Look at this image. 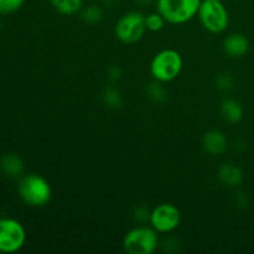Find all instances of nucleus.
Segmentation results:
<instances>
[{
  "instance_id": "nucleus-1",
  "label": "nucleus",
  "mask_w": 254,
  "mask_h": 254,
  "mask_svg": "<svg viewBox=\"0 0 254 254\" xmlns=\"http://www.w3.org/2000/svg\"><path fill=\"white\" fill-rule=\"evenodd\" d=\"M184 67V60L180 52L173 49L159 51L150 62V74L154 81L169 83L180 76Z\"/></svg>"
},
{
  "instance_id": "nucleus-2",
  "label": "nucleus",
  "mask_w": 254,
  "mask_h": 254,
  "mask_svg": "<svg viewBox=\"0 0 254 254\" xmlns=\"http://www.w3.org/2000/svg\"><path fill=\"white\" fill-rule=\"evenodd\" d=\"M17 190L21 200L32 207H44L50 202L52 196L49 181L37 174H30L21 178Z\"/></svg>"
},
{
  "instance_id": "nucleus-3",
  "label": "nucleus",
  "mask_w": 254,
  "mask_h": 254,
  "mask_svg": "<svg viewBox=\"0 0 254 254\" xmlns=\"http://www.w3.org/2000/svg\"><path fill=\"white\" fill-rule=\"evenodd\" d=\"M202 0H156V11L173 25H183L197 16Z\"/></svg>"
},
{
  "instance_id": "nucleus-4",
  "label": "nucleus",
  "mask_w": 254,
  "mask_h": 254,
  "mask_svg": "<svg viewBox=\"0 0 254 254\" xmlns=\"http://www.w3.org/2000/svg\"><path fill=\"white\" fill-rule=\"evenodd\" d=\"M197 17L201 25L211 34H221L230 24V14L221 0H202Z\"/></svg>"
},
{
  "instance_id": "nucleus-5",
  "label": "nucleus",
  "mask_w": 254,
  "mask_h": 254,
  "mask_svg": "<svg viewBox=\"0 0 254 254\" xmlns=\"http://www.w3.org/2000/svg\"><path fill=\"white\" fill-rule=\"evenodd\" d=\"M124 251L129 254H151L159 247L158 232L153 227L138 226L127 232L123 240Z\"/></svg>"
},
{
  "instance_id": "nucleus-6",
  "label": "nucleus",
  "mask_w": 254,
  "mask_h": 254,
  "mask_svg": "<svg viewBox=\"0 0 254 254\" xmlns=\"http://www.w3.org/2000/svg\"><path fill=\"white\" fill-rule=\"evenodd\" d=\"M145 30V16L139 11H129L117 21L114 34L123 44H135L144 36Z\"/></svg>"
},
{
  "instance_id": "nucleus-7",
  "label": "nucleus",
  "mask_w": 254,
  "mask_h": 254,
  "mask_svg": "<svg viewBox=\"0 0 254 254\" xmlns=\"http://www.w3.org/2000/svg\"><path fill=\"white\" fill-rule=\"evenodd\" d=\"M26 241V231L14 218L0 220V253H15L21 250Z\"/></svg>"
},
{
  "instance_id": "nucleus-8",
  "label": "nucleus",
  "mask_w": 254,
  "mask_h": 254,
  "mask_svg": "<svg viewBox=\"0 0 254 254\" xmlns=\"http://www.w3.org/2000/svg\"><path fill=\"white\" fill-rule=\"evenodd\" d=\"M181 212L173 203H160L150 212L149 223L158 233L174 232L180 226Z\"/></svg>"
},
{
  "instance_id": "nucleus-9",
  "label": "nucleus",
  "mask_w": 254,
  "mask_h": 254,
  "mask_svg": "<svg viewBox=\"0 0 254 254\" xmlns=\"http://www.w3.org/2000/svg\"><path fill=\"white\" fill-rule=\"evenodd\" d=\"M223 52L230 57H242L250 50V41L243 34H231L223 40Z\"/></svg>"
},
{
  "instance_id": "nucleus-10",
  "label": "nucleus",
  "mask_w": 254,
  "mask_h": 254,
  "mask_svg": "<svg viewBox=\"0 0 254 254\" xmlns=\"http://www.w3.org/2000/svg\"><path fill=\"white\" fill-rule=\"evenodd\" d=\"M202 146L211 155H221L228 148V139L221 130H210L203 135Z\"/></svg>"
},
{
  "instance_id": "nucleus-11",
  "label": "nucleus",
  "mask_w": 254,
  "mask_h": 254,
  "mask_svg": "<svg viewBox=\"0 0 254 254\" xmlns=\"http://www.w3.org/2000/svg\"><path fill=\"white\" fill-rule=\"evenodd\" d=\"M0 169L9 178H20L24 173V163L16 154H5L0 159Z\"/></svg>"
},
{
  "instance_id": "nucleus-12",
  "label": "nucleus",
  "mask_w": 254,
  "mask_h": 254,
  "mask_svg": "<svg viewBox=\"0 0 254 254\" xmlns=\"http://www.w3.org/2000/svg\"><path fill=\"white\" fill-rule=\"evenodd\" d=\"M218 178L225 185L227 186H238L243 180V171L240 166L235 164H223L218 169Z\"/></svg>"
},
{
  "instance_id": "nucleus-13",
  "label": "nucleus",
  "mask_w": 254,
  "mask_h": 254,
  "mask_svg": "<svg viewBox=\"0 0 254 254\" xmlns=\"http://www.w3.org/2000/svg\"><path fill=\"white\" fill-rule=\"evenodd\" d=\"M221 113L230 123H238L243 118V107L237 99L226 98L221 103Z\"/></svg>"
},
{
  "instance_id": "nucleus-14",
  "label": "nucleus",
  "mask_w": 254,
  "mask_h": 254,
  "mask_svg": "<svg viewBox=\"0 0 254 254\" xmlns=\"http://www.w3.org/2000/svg\"><path fill=\"white\" fill-rule=\"evenodd\" d=\"M52 7L62 15H73L83 6V0H50Z\"/></svg>"
},
{
  "instance_id": "nucleus-15",
  "label": "nucleus",
  "mask_w": 254,
  "mask_h": 254,
  "mask_svg": "<svg viewBox=\"0 0 254 254\" xmlns=\"http://www.w3.org/2000/svg\"><path fill=\"white\" fill-rule=\"evenodd\" d=\"M103 10L97 5H89V6L84 7L81 12V17L86 24H99L103 20Z\"/></svg>"
},
{
  "instance_id": "nucleus-16",
  "label": "nucleus",
  "mask_w": 254,
  "mask_h": 254,
  "mask_svg": "<svg viewBox=\"0 0 254 254\" xmlns=\"http://www.w3.org/2000/svg\"><path fill=\"white\" fill-rule=\"evenodd\" d=\"M102 99L111 108H118L122 106V94L114 87H107L102 93Z\"/></svg>"
},
{
  "instance_id": "nucleus-17",
  "label": "nucleus",
  "mask_w": 254,
  "mask_h": 254,
  "mask_svg": "<svg viewBox=\"0 0 254 254\" xmlns=\"http://www.w3.org/2000/svg\"><path fill=\"white\" fill-rule=\"evenodd\" d=\"M165 22V19H164L158 11L151 12V14L146 15L145 16L146 30H149V31L151 32H158L160 31V30H163Z\"/></svg>"
},
{
  "instance_id": "nucleus-18",
  "label": "nucleus",
  "mask_w": 254,
  "mask_h": 254,
  "mask_svg": "<svg viewBox=\"0 0 254 254\" xmlns=\"http://www.w3.org/2000/svg\"><path fill=\"white\" fill-rule=\"evenodd\" d=\"M148 96L155 103H161L166 99V92L163 87V83L154 81V83L149 84L148 87Z\"/></svg>"
},
{
  "instance_id": "nucleus-19",
  "label": "nucleus",
  "mask_w": 254,
  "mask_h": 254,
  "mask_svg": "<svg viewBox=\"0 0 254 254\" xmlns=\"http://www.w3.org/2000/svg\"><path fill=\"white\" fill-rule=\"evenodd\" d=\"M25 0H0V14H11L21 9Z\"/></svg>"
},
{
  "instance_id": "nucleus-20",
  "label": "nucleus",
  "mask_w": 254,
  "mask_h": 254,
  "mask_svg": "<svg viewBox=\"0 0 254 254\" xmlns=\"http://www.w3.org/2000/svg\"><path fill=\"white\" fill-rule=\"evenodd\" d=\"M216 83H217V87L222 91H228L233 87V78L231 77V74L223 73L220 74L216 79Z\"/></svg>"
},
{
  "instance_id": "nucleus-21",
  "label": "nucleus",
  "mask_w": 254,
  "mask_h": 254,
  "mask_svg": "<svg viewBox=\"0 0 254 254\" xmlns=\"http://www.w3.org/2000/svg\"><path fill=\"white\" fill-rule=\"evenodd\" d=\"M150 212L151 211H149L146 207H138L135 208V211H134L133 217L136 222L145 223L150 220Z\"/></svg>"
},
{
  "instance_id": "nucleus-22",
  "label": "nucleus",
  "mask_w": 254,
  "mask_h": 254,
  "mask_svg": "<svg viewBox=\"0 0 254 254\" xmlns=\"http://www.w3.org/2000/svg\"><path fill=\"white\" fill-rule=\"evenodd\" d=\"M109 76H111L112 79L117 81V79L121 78V71H119L117 67H112V68L109 69Z\"/></svg>"
},
{
  "instance_id": "nucleus-23",
  "label": "nucleus",
  "mask_w": 254,
  "mask_h": 254,
  "mask_svg": "<svg viewBox=\"0 0 254 254\" xmlns=\"http://www.w3.org/2000/svg\"><path fill=\"white\" fill-rule=\"evenodd\" d=\"M138 4H141V5H145V4H149V2H151L153 0H135Z\"/></svg>"
}]
</instances>
